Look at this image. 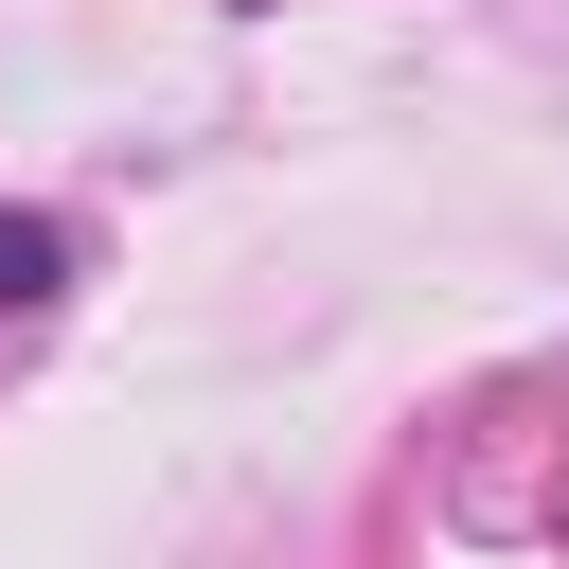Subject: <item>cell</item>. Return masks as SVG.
Returning <instances> with one entry per match:
<instances>
[{
  "mask_svg": "<svg viewBox=\"0 0 569 569\" xmlns=\"http://www.w3.org/2000/svg\"><path fill=\"white\" fill-rule=\"evenodd\" d=\"M53 284H71V231L53 213H0V320H36Z\"/></svg>",
  "mask_w": 569,
  "mask_h": 569,
  "instance_id": "cell-1",
  "label": "cell"
}]
</instances>
